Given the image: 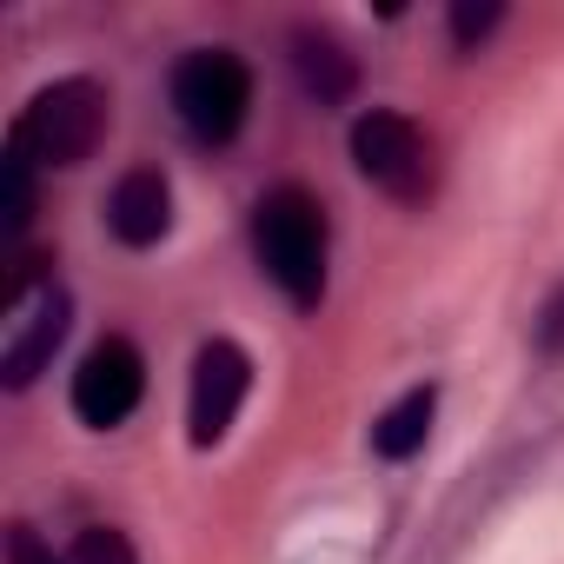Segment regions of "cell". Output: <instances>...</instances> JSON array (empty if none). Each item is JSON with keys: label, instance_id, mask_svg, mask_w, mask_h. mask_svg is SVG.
I'll use <instances>...</instances> for the list:
<instances>
[{"label": "cell", "instance_id": "277c9868", "mask_svg": "<svg viewBox=\"0 0 564 564\" xmlns=\"http://www.w3.org/2000/svg\"><path fill=\"white\" fill-rule=\"evenodd\" d=\"M173 113L199 147H226L252 113V67L226 47H199L173 67Z\"/></svg>", "mask_w": 564, "mask_h": 564}, {"label": "cell", "instance_id": "52a82bcc", "mask_svg": "<svg viewBox=\"0 0 564 564\" xmlns=\"http://www.w3.org/2000/svg\"><path fill=\"white\" fill-rule=\"evenodd\" d=\"M140 392H147V359H140V346H133V339H100V346L80 359V372H74V419H80L87 432H113V425L133 419Z\"/></svg>", "mask_w": 564, "mask_h": 564}, {"label": "cell", "instance_id": "4fadbf2b", "mask_svg": "<svg viewBox=\"0 0 564 564\" xmlns=\"http://www.w3.org/2000/svg\"><path fill=\"white\" fill-rule=\"evenodd\" d=\"M74 564H140V551H133L127 531H113V524H87L80 544H74Z\"/></svg>", "mask_w": 564, "mask_h": 564}, {"label": "cell", "instance_id": "7a4b0ae2", "mask_svg": "<svg viewBox=\"0 0 564 564\" xmlns=\"http://www.w3.org/2000/svg\"><path fill=\"white\" fill-rule=\"evenodd\" d=\"M41 265L47 259L14 265L8 272V293H0V386H8V392H28L54 366V352H61V339L74 326L67 286H61L54 272H41Z\"/></svg>", "mask_w": 564, "mask_h": 564}, {"label": "cell", "instance_id": "5b68a950", "mask_svg": "<svg viewBox=\"0 0 564 564\" xmlns=\"http://www.w3.org/2000/svg\"><path fill=\"white\" fill-rule=\"evenodd\" d=\"M352 166L366 186H379L399 206L432 199V140L419 133V120H405L392 107H366L352 120Z\"/></svg>", "mask_w": 564, "mask_h": 564}, {"label": "cell", "instance_id": "3957f363", "mask_svg": "<svg viewBox=\"0 0 564 564\" xmlns=\"http://www.w3.org/2000/svg\"><path fill=\"white\" fill-rule=\"evenodd\" d=\"M100 133H107V87L87 80V74H67V80L41 87L21 107V120H14L8 140L34 166H80V160H94Z\"/></svg>", "mask_w": 564, "mask_h": 564}, {"label": "cell", "instance_id": "30bf717a", "mask_svg": "<svg viewBox=\"0 0 564 564\" xmlns=\"http://www.w3.org/2000/svg\"><path fill=\"white\" fill-rule=\"evenodd\" d=\"M432 419H438V386H412L399 405H386L379 412V425H372V452L379 458H412V452H425V438H432Z\"/></svg>", "mask_w": 564, "mask_h": 564}, {"label": "cell", "instance_id": "ba28073f", "mask_svg": "<svg viewBox=\"0 0 564 564\" xmlns=\"http://www.w3.org/2000/svg\"><path fill=\"white\" fill-rule=\"evenodd\" d=\"M107 232L120 246H133V252L160 246L173 232V186H166L160 166H127L113 180V193H107Z\"/></svg>", "mask_w": 564, "mask_h": 564}, {"label": "cell", "instance_id": "5bb4252c", "mask_svg": "<svg viewBox=\"0 0 564 564\" xmlns=\"http://www.w3.org/2000/svg\"><path fill=\"white\" fill-rule=\"evenodd\" d=\"M8 564H67V557H54V544H47L28 518H14V524H8Z\"/></svg>", "mask_w": 564, "mask_h": 564}, {"label": "cell", "instance_id": "8992f818", "mask_svg": "<svg viewBox=\"0 0 564 564\" xmlns=\"http://www.w3.org/2000/svg\"><path fill=\"white\" fill-rule=\"evenodd\" d=\"M246 392H252V359H246V346L206 339L199 359H193V386H186V432H193L199 452H213V445L232 432Z\"/></svg>", "mask_w": 564, "mask_h": 564}, {"label": "cell", "instance_id": "6da1fadb", "mask_svg": "<svg viewBox=\"0 0 564 564\" xmlns=\"http://www.w3.org/2000/svg\"><path fill=\"white\" fill-rule=\"evenodd\" d=\"M252 252L259 272L286 293L300 313L326 300V206L306 186H272L252 213Z\"/></svg>", "mask_w": 564, "mask_h": 564}, {"label": "cell", "instance_id": "8fae6325", "mask_svg": "<svg viewBox=\"0 0 564 564\" xmlns=\"http://www.w3.org/2000/svg\"><path fill=\"white\" fill-rule=\"evenodd\" d=\"M34 219V160L8 140V153H0V232H8V246L28 232Z\"/></svg>", "mask_w": 564, "mask_h": 564}, {"label": "cell", "instance_id": "9c48e42d", "mask_svg": "<svg viewBox=\"0 0 564 564\" xmlns=\"http://www.w3.org/2000/svg\"><path fill=\"white\" fill-rule=\"evenodd\" d=\"M293 74H300L306 100H319V107H346V100L359 94V61H352L346 41L326 34V28H300V34H293Z\"/></svg>", "mask_w": 564, "mask_h": 564}, {"label": "cell", "instance_id": "9a60e30c", "mask_svg": "<svg viewBox=\"0 0 564 564\" xmlns=\"http://www.w3.org/2000/svg\"><path fill=\"white\" fill-rule=\"evenodd\" d=\"M531 333H538V352H564V286L544 300V313H538Z\"/></svg>", "mask_w": 564, "mask_h": 564}, {"label": "cell", "instance_id": "7c38bea8", "mask_svg": "<svg viewBox=\"0 0 564 564\" xmlns=\"http://www.w3.org/2000/svg\"><path fill=\"white\" fill-rule=\"evenodd\" d=\"M498 21H505L498 0H458V8H452V47H458V54L485 47V41L498 34Z\"/></svg>", "mask_w": 564, "mask_h": 564}]
</instances>
